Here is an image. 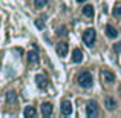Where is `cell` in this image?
<instances>
[{
	"label": "cell",
	"mask_w": 121,
	"mask_h": 118,
	"mask_svg": "<svg viewBox=\"0 0 121 118\" xmlns=\"http://www.w3.org/2000/svg\"><path fill=\"white\" fill-rule=\"evenodd\" d=\"M17 101V95H15V92L14 91H9L8 94H6V103H15Z\"/></svg>",
	"instance_id": "obj_15"
},
{
	"label": "cell",
	"mask_w": 121,
	"mask_h": 118,
	"mask_svg": "<svg viewBox=\"0 0 121 118\" xmlns=\"http://www.w3.org/2000/svg\"><path fill=\"white\" fill-rule=\"evenodd\" d=\"M113 15L115 17H121V5H117L113 8Z\"/></svg>",
	"instance_id": "obj_17"
},
{
	"label": "cell",
	"mask_w": 121,
	"mask_h": 118,
	"mask_svg": "<svg viewBox=\"0 0 121 118\" xmlns=\"http://www.w3.org/2000/svg\"><path fill=\"white\" fill-rule=\"evenodd\" d=\"M106 35L109 37V39H117V37H118V31L109 25V26H106Z\"/></svg>",
	"instance_id": "obj_10"
},
{
	"label": "cell",
	"mask_w": 121,
	"mask_h": 118,
	"mask_svg": "<svg viewBox=\"0 0 121 118\" xmlns=\"http://www.w3.org/2000/svg\"><path fill=\"white\" fill-rule=\"evenodd\" d=\"M101 77H103V81L110 83V84L115 81V74L110 72V71H103V72H101Z\"/></svg>",
	"instance_id": "obj_7"
},
{
	"label": "cell",
	"mask_w": 121,
	"mask_h": 118,
	"mask_svg": "<svg viewBox=\"0 0 121 118\" xmlns=\"http://www.w3.org/2000/svg\"><path fill=\"white\" fill-rule=\"evenodd\" d=\"M77 2H78V3H83V2H86V0H77Z\"/></svg>",
	"instance_id": "obj_21"
},
{
	"label": "cell",
	"mask_w": 121,
	"mask_h": 118,
	"mask_svg": "<svg viewBox=\"0 0 121 118\" xmlns=\"http://www.w3.org/2000/svg\"><path fill=\"white\" fill-rule=\"evenodd\" d=\"M35 26L39 28V29H43V28H44V23H43L41 18H37V20H35Z\"/></svg>",
	"instance_id": "obj_18"
},
{
	"label": "cell",
	"mask_w": 121,
	"mask_h": 118,
	"mask_svg": "<svg viewBox=\"0 0 121 118\" xmlns=\"http://www.w3.org/2000/svg\"><path fill=\"white\" fill-rule=\"evenodd\" d=\"M60 109H61V114H63V115H71V114H72V103H71V101H68V100L63 101Z\"/></svg>",
	"instance_id": "obj_5"
},
{
	"label": "cell",
	"mask_w": 121,
	"mask_h": 118,
	"mask_svg": "<svg viewBox=\"0 0 121 118\" xmlns=\"http://www.w3.org/2000/svg\"><path fill=\"white\" fill-rule=\"evenodd\" d=\"M35 115H37V110H35V107H32V106H28V107H25V117L31 118V117H35Z\"/></svg>",
	"instance_id": "obj_14"
},
{
	"label": "cell",
	"mask_w": 121,
	"mask_h": 118,
	"mask_svg": "<svg viewBox=\"0 0 121 118\" xmlns=\"http://www.w3.org/2000/svg\"><path fill=\"white\" fill-rule=\"evenodd\" d=\"M120 92H121V87H120Z\"/></svg>",
	"instance_id": "obj_22"
},
{
	"label": "cell",
	"mask_w": 121,
	"mask_h": 118,
	"mask_svg": "<svg viewBox=\"0 0 121 118\" xmlns=\"http://www.w3.org/2000/svg\"><path fill=\"white\" fill-rule=\"evenodd\" d=\"M95 37H97V32H95V29H86L84 34H83V40H84V43L87 44V46H92L95 41Z\"/></svg>",
	"instance_id": "obj_3"
},
{
	"label": "cell",
	"mask_w": 121,
	"mask_h": 118,
	"mask_svg": "<svg viewBox=\"0 0 121 118\" xmlns=\"http://www.w3.org/2000/svg\"><path fill=\"white\" fill-rule=\"evenodd\" d=\"M104 106H106L107 110H115L117 109V101L113 100V98H109V97H107L106 100H104Z\"/></svg>",
	"instance_id": "obj_9"
},
{
	"label": "cell",
	"mask_w": 121,
	"mask_h": 118,
	"mask_svg": "<svg viewBox=\"0 0 121 118\" xmlns=\"http://www.w3.org/2000/svg\"><path fill=\"white\" fill-rule=\"evenodd\" d=\"M83 14L86 15V17H94V6L92 5H86L84 8H83Z\"/></svg>",
	"instance_id": "obj_13"
},
{
	"label": "cell",
	"mask_w": 121,
	"mask_h": 118,
	"mask_svg": "<svg viewBox=\"0 0 121 118\" xmlns=\"http://www.w3.org/2000/svg\"><path fill=\"white\" fill-rule=\"evenodd\" d=\"M57 54H58L60 57H65L66 54H68V43H65V41H60L58 44H57Z\"/></svg>",
	"instance_id": "obj_6"
},
{
	"label": "cell",
	"mask_w": 121,
	"mask_h": 118,
	"mask_svg": "<svg viewBox=\"0 0 121 118\" xmlns=\"http://www.w3.org/2000/svg\"><path fill=\"white\" fill-rule=\"evenodd\" d=\"M28 61H29L31 65L37 63L39 61V52H37V51H29V52H28Z\"/></svg>",
	"instance_id": "obj_11"
},
{
	"label": "cell",
	"mask_w": 121,
	"mask_h": 118,
	"mask_svg": "<svg viewBox=\"0 0 121 118\" xmlns=\"http://www.w3.org/2000/svg\"><path fill=\"white\" fill-rule=\"evenodd\" d=\"M35 83H37V86H39L40 89H46L48 87V78L44 77L43 74L35 75Z\"/></svg>",
	"instance_id": "obj_4"
},
{
	"label": "cell",
	"mask_w": 121,
	"mask_h": 118,
	"mask_svg": "<svg viewBox=\"0 0 121 118\" xmlns=\"http://www.w3.org/2000/svg\"><path fill=\"white\" fill-rule=\"evenodd\" d=\"M46 3H48V0H34V5H35V8H43Z\"/></svg>",
	"instance_id": "obj_16"
},
{
	"label": "cell",
	"mask_w": 121,
	"mask_h": 118,
	"mask_svg": "<svg viewBox=\"0 0 121 118\" xmlns=\"http://www.w3.org/2000/svg\"><path fill=\"white\" fill-rule=\"evenodd\" d=\"M57 34H58V35H66V29H65V28H61V29H58V32H57Z\"/></svg>",
	"instance_id": "obj_20"
},
{
	"label": "cell",
	"mask_w": 121,
	"mask_h": 118,
	"mask_svg": "<svg viewBox=\"0 0 121 118\" xmlns=\"http://www.w3.org/2000/svg\"><path fill=\"white\" fill-rule=\"evenodd\" d=\"M113 51H115V52H120V51H121V43H115V44H113Z\"/></svg>",
	"instance_id": "obj_19"
},
{
	"label": "cell",
	"mask_w": 121,
	"mask_h": 118,
	"mask_svg": "<svg viewBox=\"0 0 121 118\" xmlns=\"http://www.w3.org/2000/svg\"><path fill=\"white\" fill-rule=\"evenodd\" d=\"M77 81H78V84H80L81 87L87 89V87H91V86H92V83H94V78H92V74H91V72L84 71V72H80V75H78Z\"/></svg>",
	"instance_id": "obj_1"
},
{
	"label": "cell",
	"mask_w": 121,
	"mask_h": 118,
	"mask_svg": "<svg viewBox=\"0 0 121 118\" xmlns=\"http://www.w3.org/2000/svg\"><path fill=\"white\" fill-rule=\"evenodd\" d=\"M86 115L89 118H97L100 115V110H98V104L97 101H89L87 107H86Z\"/></svg>",
	"instance_id": "obj_2"
},
{
	"label": "cell",
	"mask_w": 121,
	"mask_h": 118,
	"mask_svg": "<svg viewBox=\"0 0 121 118\" xmlns=\"http://www.w3.org/2000/svg\"><path fill=\"white\" fill-rule=\"evenodd\" d=\"M83 60V52L80 49H74V52H72V61L74 63H81Z\"/></svg>",
	"instance_id": "obj_12"
},
{
	"label": "cell",
	"mask_w": 121,
	"mask_h": 118,
	"mask_svg": "<svg viewBox=\"0 0 121 118\" xmlns=\"http://www.w3.org/2000/svg\"><path fill=\"white\" fill-rule=\"evenodd\" d=\"M52 110H54V107H52V104L51 103H43L41 104V114H43V117H49V115H52Z\"/></svg>",
	"instance_id": "obj_8"
}]
</instances>
